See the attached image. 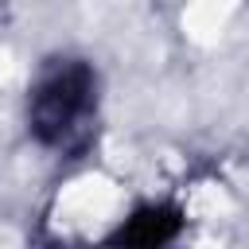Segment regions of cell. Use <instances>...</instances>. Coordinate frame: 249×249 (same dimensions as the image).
Returning <instances> with one entry per match:
<instances>
[{
  "instance_id": "6da1fadb",
  "label": "cell",
  "mask_w": 249,
  "mask_h": 249,
  "mask_svg": "<svg viewBox=\"0 0 249 249\" xmlns=\"http://www.w3.org/2000/svg\"><path fill=\"white\" fill-rule=\"evenodd\" d=\"M89 93H93V78L86 66H62L58 74H51L31 101V128L39 132V140L62 144L86 117Z\"/></svg>"
},
{
  "instance_id": "7a4b0ae2",
  "label": "cell",
  "mask_w": 249,
  "mask_h": 249,
  "mask_svg": "<svg viewBox=\"0 0 249 249\" xmlns=\"http://www.w3.org/2000/svg\"><path fill=\"white\" fill-rule=\"evenodd\" d=\"M179 230V218L171 210H144L132 218L128 230H121L124 241H140V245H156V241H167L171 233Z\"/></svg>"
}]
</instances>
